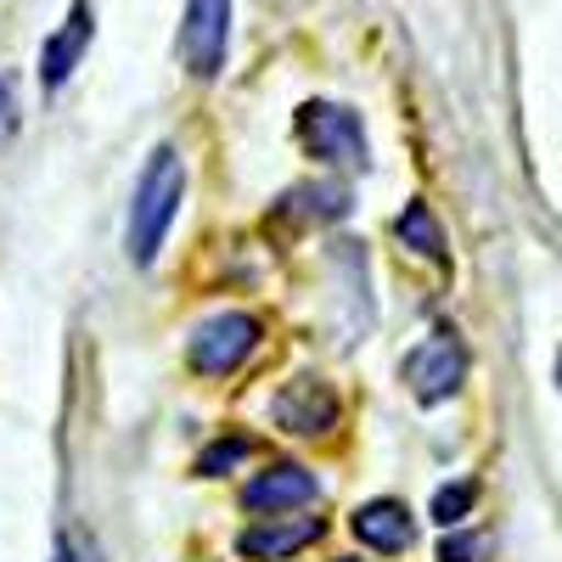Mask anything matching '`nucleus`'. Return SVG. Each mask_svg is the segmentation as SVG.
I'll list each match as a JSON object with an SVG mask.
<instances>
[{
    "instance_id": "f03ea898",
    "label": "nucleus",
    "mask_w": 562,
    "mask_h": 562,
    "mask_svg": "<svg viewBox=\"0 0 562 562\" xmlns=\"http://www.w3.org/2000/svg\"><path fill=\"white\" fill-rule=\"evenodd\" d=\"M259 349V321L248 310H220V315H203L186 338V366L198 378H231L248 355Z\"/></svg>"
},
{
    "instance_id": "4468645a",
    "label": "nucleus",
    "mask_w": 562,
    "mask_h": 562,
    "mask_svg": "<svg viewBox=\"0 0 562 562\" xmlns=\"http://www.w3.org/2000/svg\"><path fill=\"white\" fill-rule=\"evenodd\" d=\"M495 540L479 529V535H445L439 540V562H490Z\"/></svg>"
},
{
    "instance_id": "f257e3e1",
    "label": "nucleus",
    "mask_w": 562,
    "mask_h": 562,
    "mask_svg": "<svg viewBox=\"0 0 562 562\" xmlns=\"http://www.w3.org/2000/svg\"><path fill=\"white\" fill-rule=\"evenodd\" d=\"M180 198H186V164L175 147H158L147 158V169H140L135 180V203H130V259L135 265H153L169 243V225L180 214Z\"/></svg>"
},
{
    "instance_id": "a211bd4d",
    "label": "nucleus",
    "mask_w": 562,
    "mask_h": 562,
    "mask_svg": "<svg viewBox=\"0 0 562 562\" xmlns=\"http://www.w3.org/2000/svg\"><path fill=\"white\" fill-rule=\"evenodd\" d=\"M338 562H360V557H338Z\"/></svg>"
},
{
    "instance_id": "7ed1b4c3",
    "label": "nucleus",
    "mask_w": 562,
    "mask_h": 562,
    "mask_svg": "<svg viewBox=\"0 0 562 562\" xmlns=\"http://www.w3.org/2000/svg\"><path fill=\"white\" fill-rule=\"evenodd\" d=\"M299 147L315 164L333 169H366V130L360 113L338 108V102H304L299 108Z\"/></svg>"
},
{
    "instance_id": "ddd939ff",
    "label": "nucleus",
    "mask_w": 562,
    "mask_h": 562,
    "mask_svg": "<svg viewBox=\"0 0 562 562\" xmlns=\"http://www.w3.org/2000/svg\"><path fill=\"white\" fill-rule=\"evenodd\" d=\"M248 456H254V439H220V445H209V450H203L198 473H203V479H225L231 467L248 461Z\"/></svg>"
},
{
    "instance_id": "20e7f679",
    "label": "nucleus",
    "mask_w": 562,
    "mask_h": 562,
    "mask_svg": "<svg viewBox=\"0 0 562 562\" xmlns=\"http://www.w3.org/2000/svg\"><path fill=\"white\" fill-rule=\"evenodd\" d=\"M400 378H405V389H411L416 405L456 400L461 383H467V349H461V338L456 333H434L428 344H416L405 355V366H400Z\"/></svg>"
},
{
    "instance_id": "f8f14e48",
    "label": "nucleus",
    "mask_w": 562,
    "mask_h": 562,
    "mask_svg": "<svg viewBox=\"0 0 562 562\" xmlns=\"http://www.w3.org/2000/svg\"><path fill=\"white\" fill-rule=\"evenodd\" d=\"M473 506H479V484H445V490L434 495V506H428V518H434L439 529H456V524L473 518Z\"/></svg>"
},
{
    "instance_id": "6e6552de",
    "label": "nucleus",
    "mask_w": 562,
    "mask_h": 562,
    "mask_svg": "<svg viewBox=\"0 0 562 562\" xmlns=\"http://www.w3.org/2000/svg\"><path fill=\"white\" fill-rule=\"evenodd\" d=\"M326 535L321 518H276V524H254L237 535V551L254 557V562H281V557H293L304 546H315Z\"/></svg>"
},
{
    "instance_id": "1a4fd4ad",
    "label": "nucleus",
    "mask_w": 562,
    "mask_h": 562,
    "mask_svg": "<svg viewBox=\"0 0 562 562\" xmlns=\"http://www.w3.org/2000/svg\"><path fill=\"white\" fill-rule=\"evenodd\" d=\"M355 540L371 546V551H383V557H400L411 540H416V524H411V512L400 501H366L355 518H349Z\"/></svg>"
},
{
    "instance_id": "dca6fc26",
    "label": "nucleus",
    "mask_w": 562,
    "mask_h": 562,
    "mask_svg": "<svg viewBox=\"0 0 562 562\" xmlns=\"http://www.w3.org/2000/svg\"><path fill=\"white\" fill-rule=\"evenodd\" d=\"M18 130V102H12V85H7V74H0V140H7Z\"/></svg>"
},
{
    "instance_id": "0eeeda50",
    "label": "nucleus",
    "mask_w": 562,
    "mask_h": 562,
    "mask_svg": "<svg viewBox=\"0 0 562 562\" xmlns=\"http://www.w3.org/2000/svg\"><path fill=\"white\" fill-rule=\"evenodd\" d=\"M315 495H321V484H315L310 467L276 461V467H265V473L243 490V506L248 512H293V506H310Z\"/></svg>"
},
{
    "instance_id": "423d86ee",
    "label": "nucleus",
    "mask_w": 562,
    "mask_h": 562,
    "mask_svg": "<svg viewBox=\"0 0 562 562\" xmlns=\"http://www.w3.org/2000/svg\"><path fill=\"white\" fill-rule=\"evenodd\" d=\"M338 416H344V405H338V394L326 389L321 378H293L288 389L270 400V422H276L281 434H299V439L333 434Z\"/></svg>"
},
{
    "instance_id": "39448f33",
    "label": "nucleus",
    "mask_w": 562,
    "mask_h": 562,
    "mask_svg": "<svg viewBox=\"0 0 562 562\" xmlns=\"http://www.w3.org/2000/svg\"><path fill=\"white\" fill-rule=\"evenodd\" d=\"M225 45H231V0H186V23H180L186 74L214 79L225 68Z\"/></svg>"
},
{
    "instance_id": "2eb2a0df",
    "label": "nucleus",
    "mask_w": 562,
    "mask_h": 562,
    "mask_svg": "<svg viewBox=\"0 0 562 562\" xmlns=\"http://www.w3.org/2000/svg\"><path fill=\"white\" fill-rule=\"evenodd\" d=\"M52 562H108V557H102V546L90 540V535H63Z\"/></svg>"
},
{
    "instance_id": "9d476101",
    "label": "nucleus",
    "mask_w": 562,
    "mask_h": 562,
    "mask_svg": "<svg viewBox=\"0 0 562 562\" xmlns=\"http://www.w3.org/2000/svg\"><path fill=\"white\" fill-rule=\"evenodd\" d=\"M85 45H90V7H85V0H74L68 23L45 40V52H40V85H45V90H63L68 74H74L79 57H85Z\"/></svg>"
},
{
    "instance_id": "9b49d317",
    "label": "nucleus",
    "mask_w": 562,
    "mask_h": 562,
    "mask_svg": "<svg viewBox=\"0 0 562 562\" xmlns=\"http://www.w3.org/2000/svg\"><path fill=\"white\" fill-rule=\"evenodd\" d=\"M400 243L411 248V254H428V259H439L445 265V225L434 220V209L428 203H411L405 214H400Z\"/></svg>"
},
{
    "instance_id": "f3484780",
    "label": "nucleus",
    "mask_w": 562,
    "mask_h": 562,
    "mask_svg": "<svg viewBox=\"0 0 562 562\" xmlns=\"http://www.w3.org/2000/svg\"><path fill=\"white\" fill-rule=\"evenodd\" d=\"M557 389H562V355H557Z\"/></svg>"
}]
</instances>
